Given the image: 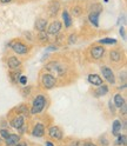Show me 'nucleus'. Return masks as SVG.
Instances as JSON below:
<instances>
[{"mask_svg":"<svg viewBox=\"0 0 127 146\" xmlns=\"http://www.w3.org/2000/svg\"><path fill=\"white\" fill-rule=\"evenodd\" d=\"M46 106V98L44 96H37L33 100L32 104V108H31V114H38L40 113L42 110Z\"/></svg>","mask_w":127,"mask_h":146,"instance_id":"1","label":"nucleus"},{"mask_svg":"<svg viewBox=\"0 0 127 146\" xmlns=\"http://www.w3.org/2000/svg\"><path fill=\"white\" fill-rule=\"evenodd\" d=\"M41 84L45 88L51 90L57 85V79L54 78V76L51 74V73H44L41 76Z\"/></svg>","mask_w":127,"mask_h":146,"instance_id":"2","label":"nucleus"},{"mask_svg":"<svg viewBox=\"0 0 127 146\" xmlns=\"http://www.w3.org/2000/svg\"><path fill=\"white\" fill-rule=\"evenodd\" d=\"M11 47L17 54H26L28 52V46L21 41H18V40L11 42Z\"/></svg>","mask_w":127,"mask_h":146,"instance_id":"3","label":"nucleus"},{"mask_svg":"<svg viewBox=\"0 0 127 146\" xmlns=\"http://www.w3.org/2000/svg\"><path fill=\"white\" fill-rule=\"evenodd\" d=\"M101 73H103L104 78L110 84H112V85L115 84V76H114V72L112 71V68H110L108 66H103L101 67Z\"/></svg>","mask_w":127,"mask_h":146,"instance_id":"4","label":"nucleus"},{"mask_svg":"<svg viewBox=\"0 0 127 146\" xmlns=\"http://www.w3.org/2000/svg\"><path fill=\"white\" fill-rule=\"evenodd\" d=\"M101 7L99 6L98 7V10H93L92 12L89 13V15H88V19H89V21L92 23L95 27H98L99 26V15H100V13H101Z\"/></svg>","mask_w":127,"mask_h":146,"instance_id":"5","label":"nucleus"},{"mask_svg":"<svg viewBox=\"0 0 127 146\" xmlns=\"http://www.w3.org/2000/svg\"><path fill=\"white\" fill-rule=\"evenodd\" d=\"M48 135L52 139L56 140H61L62 139V131L59 129L58 126H52L48 129Z\"/></svg>","mask_w":127,"mask_h":146,"instance_id":"6","label":"nucleus"},{"mask_svg":"<svg viewBox=\"0 0 127 146\" xmlns=\"http://www.w3.org/2000/svg\"><path fill=\"white\" fill-rule=\"evenodd\" d=\"M105 54V48L100 45H97V46H93L91 48V56H92L94 59H101Z\"/></svg>","mask_w":127,"mask_h":146,"instance_id":"7","label":"nucleus"},{"mask_svg":"<svg viewBox=\"0 0 127 146\" xmlns=\"http://www.w3.org/2000/svg\"><path fill=\"white\" fill-rule=\"evenodd\" d=\"M61 29H62V25H61V23L60 21H58V20H56V21H53L50 26H48V30H47V33L48 34H58L60 31H61Z\"/></svg>","mask_w":127,"mask_h":146,"instance_id":"8","label":"nucleus"},{"mask_svg":"<svg viewBox=\"0 0 127 146\" xmlns=\"http://www.w3.org/2000/svg\"><path fill=\"white\" fill-rule=\"evenodd\" d=\"M22 125H25V119H24V115H21V114L15 115L11 120V126L14 127V129H17V130H19Z\"/></svg>","mask_w":127,"mask_h":146,"instance_id":"9","label":"nucleus"},{"mask_svg":"<svg viewBox=\"0 0 127 146\" xmlns=\"http://www.w3.org/2000/svg\"><path fill=\"white\" fill-rule=\"evenodd\" d=\"M44 134H45V126L41 123H38L32 131V135L37 137V138H41V137H44Z\"/></svg>","mask_w":127,"mask_h":146,"instance_id":"10","label":"nucleus"},{"mask_svg":"<svg viewBox=\"0 0 127 146\" xmlns=\"http://www.w3.org/2000/svg\"><path fill=\"white\" fill-rule=\"evenodd\" d=\"M7 66L11 70H18L21 66V61L18 59L17 57H10L7 60Z\"/></svg>","mask_w":127,"mask_h":146,"instance_id":"11","label":"nucleus"},{"mask_svg":"<svg viewBox=\"0 0 127 146\" xmlns=\"http://www.w3.org/2000/svg\"><path fill=\"white\" fill-rule=\"evenodd\" d=\"M88 81H89V84H92L94 86H100L103 85V78L100 76H98V74H89L88 76Z\"/></svg>","mask_w":127,"mask_h":146,"instance_id":"12","label":"nucleus"},{"mask_svg":"<svg viewBox=\"0 0 127 146\" xmlns=\"http://www.w3.org/2000/svg\"><path fill=\"white\" fill-rule=\"evenodd\" d=\"M19 141H20V135H18V134H11V133L5 139V143H6L7 146H13V145L18 144Z\"/></svg>","mask_w":127,"mask_h":146,"instance_id":"13","label":"nucleus"},{"mask_svg":"<svg viewBox=\"0 0 127 146\" xmlns=\"http://www.w3.org/2000/svg\"><path fill=\"white\" fill-rule=\"evenodd\" d=\"M46 27H47V20L46 19H42V18L37 19V21H35V29H37L39 32L46 31Z\"/></svg>","mask_w":127,"mask_h":146,"instance_id":"14","label":"nucleus"},{"mask_svg":"<svg viewBox=\"0 0 127 146\" xmlns=\"http://www.w3.org/2000/svg\"><path fill=\"white\" fill-rule=\"evenodd\" d=\"M126 103V100H125V98L120 94V93H116L115 96H114V99H113V104H114V106L115 107H118V108H120L124 104Z\"/></svg>","mask_w":127,"mask_h":146,"instance_id":"15","label":"nucleus"},{"mask_svg":"<svg viewBox=\"0 0 127 146\" xmlns=\"http://www.w3.org/2000/svg\"><path fill=\"white\" fill-rule=\"evenodd\" d=\"M120 131H121V123H120V120H114L113 125H112V133H113V135L118 137L120 134Z\"/></svg>","mask_w":127,"mask_h":146,"instance_id":"16","label":"nucleus"},{"mask_svg":"<svg viewBox=\"0 0 127 146\" xmlns=\"http://www.w3.org/2000/svg\"><path fill=\"white\" fill-rule=\"evenodd\" d=\"M110 58H111V60L112 61H114V62H119L120 60H121V53H120V51H116V50H112L111 52H110Z\"/></svg>","mask_w":127,"mask_h":146,"instance_id":"17","label":"nucleus"},{"mask_svg":"<svg viewBox=\"0 0 127 146\" xmlns=\"http://www.w3.org/2000/svg\"><path fill=\"white\" fill-rule=\"evenodd\" d=\"M95 96L97 97H103V96H105V94H107L108 93V87H107V85H100V86H98V88H97V91H95Z\"/></svg>","mask_w":127,"mask_h":146,"instance_id":"18","label":"nucleus"},{"mask_svg":"<svg viewBox=\"0 0 127 146\" xmlns=\"http://www.w3.org/2000/svg\"><path fill=\"white\" fill-rule=\"evenodd\" d=\"M62 19H64V24H65L66 29H69L72 26V19H71V15L67 11H64L62 12Z\"/></svg>","mask_w":127,"mask_h":146,"instance_id":"19","label":"nucleus"},{"mask_svg":"<svg viewBox=\"0 0 127 146\" xmlns=\"http://www.w3.org/2000/svg\"><path fill=\"white\" fill-rule=\"evenodd\" d=\"M59 6H60L59 3H56V1L52 3V4L50 5V15H51V17H54V15L58 13V11H59Z\"/></svg>","mask_w":127,"mask_h":146,"instance_id":"20","label":"nucleus"},{"mask_svg":"<svg viewBox=\"0 0 127 146\" xmlns=\"http://www.w3.org/2000/svg\"><path fill=\"white\" fill-rule=\"evenodd\" d=\"M126 141H127V138H126V135L125 134H119L118 135V138H116V140H115V145H118V146H125L126 145Z\"/></svg>","mask_w":127,"mask_h":146,"instance_id":"21","label":"nucleus"},{"mask_svg":"<svg viewBox=\"0 0 127 146\" xmlns=\"http://www.w3.org/2000/svg\"><path fill=\"white\" fill-rule=\"evenodd\" d=\"M10 78H11V80H12V83H13V84H18V83H19L20 73L18 72V71H13V72H11Z\"/></svg>","mask_w":127,"mask_h":146,"instance_id":"22","label":"nucleus"},{"mask_svg":"<svg viewBox=\"0 0 127 146\" xmlns=\"http://www.w3.org/2000/svg\"><path fill=\"white\" fill-rule=\"evenodd\" d=\"M17 111H18V113H20L21 115H28L30 113H28V107H27L25 104H21L19 107L17 108Z\"/></svg>","mask_w":127,"mask_h":146,"instance_id":"23","label":"nucleus"},{"mask_svg":"<svg viewBox=\"0 0 127 146\" xmlns=\"http://www.w3.org/2000/svg\"><path fill=\"white\" fill-rule=\"evenodd\" d=\"M99 42L103 44V45H115L116 44V40L115 39H112V38H104L101 40H99Z\"/></svg>","mask_w":127,"mask_h":146,"instance_id":"24","label":"nucleus"},{"mask_svg":"<svg viewBox=\"0 0 127 146\" xmlns=\"http://www.w3.org/2000/svg\"><path fill=\"white\" fill-rule=\"evenodd\" d=\"M38 38H39V40H40L41 42L47 41V40H48V33H46V31H41V32H39Z\"/></svg>","mask_w":127,"mask_h":146,"instance_id":"25","label":"nucleus"},{"mask_svg":"<svg viewBox=\"0 0 127 146\" xmlns=\"http://www.w3.org/2000/svg\"><path fill=\"white\" fill-rule=\"evenodd\" d=\"M73 14H74V17H78V15H80L81 14V8L80 7H78V6H75V7H73Z\"/></svg>","mask_w":127,"mask_h":146,"instance_id":"26","label":"nucleus"},{"mask_svg":"<svg viewBox=\"0 0 127 146\" xmlns=\"http://www.w3.org/2000/svg\"><path fill=\"white\" fill-rule=\"evenodd\" d=\"M0 134H1V137L4 139H6L7 137L10 135V132H8L7 130H5V129H1V130H0Z\"/></svg>","mask_w":127,"mask_h":146,"instance_id":"27","label":"nucleus"},{"mask_svg":"<svg viewBox=\"0 0 127 146\" xmlns=\"http://www.w3.org/2000/svg\"><path fill=\"white\" fill-rule=\"evenodd\" d=\"M19 83L21 84V85H26L27 84V77L26 76H20V78H19Z\"/></svg>","mask_w":127,"mask_h":146,"instance_id":"28","label":"nucleus"},{"mask_svg":"<svg viewBox=\"0 0 127 146\" xmlns=\"http://www.w3.org/2000/svg\"><path fill=\"white\" fill-rule=\"evenodd\" d=\"M108 104H110V111L112 112V114H114V113H115V106H114V104L112 103V100H110V103H108Z\"/></svg>","mask_w":127,"mask_h":146,"instance_id":"29","label":"nucleus"},{"mask_svg":"<svg viewBox=\"0 0 127 146\" xmlns=\"http://www.w3.org/2000/svg\"><path fill=\"white\" fill-rule=\"evenodd\" d=\"M120 108H121V111H122V114L126 115V112H127V105H126V103H125Z\"/></svg>","mask_w":127,"mask_h":146,"instance_id":"30","label":"nucleus"},{"mask_svg":"<svg viewBox=\"0 0 127 146\" xmlns=\"http://www.w3.org/2000/svg\"><path fill=\"white\" fill-rule=\"evenodd\" d=\"M69 44H73V42H75V40H77V36L74 35V34H72L71 36H69Z\"/></svg>","mask_w":127,"mask_h":146,"instance_id":"31","label":"nucleus"},{"mask_svg":"<svg viewBox=\"0 0 127 146\" xmlns=\"http://www.w3.org/2000/svg\"><path fill=\"white\" fill-rule=\"evenodd\" d=\"M120 34L122 35V38L126 39V33H125V27H120Z\"/></svg>","mask_w":127,"mask_h":146,"instance_id":"32","label":"nucleus"},{"mask_svg":"<svg viewBox=\"0 0 127 146\" xmlns=\"http://www.w3.org/2000/svg\"><path fill=\"white\" fill-rule=\"evenodd\" d=\"M13 146H28L26 143H24V141H19L18 144H15V145H13Z\"/></svg>","mask_w":127,"mask_h":146,"instance_id":"33","label":"nucleus"},{"mask_svg":"<svg viewBox=\"0 0 127 146\" xmlns=\"http://www.w3.org/2000/svg\"><path fill=\"white\" fill-rule=\"evenodd\" d=\"M81 146H97V145H95V144H93V143H89V141H87V143L83 144Z\"/></svg>","mask_w":127,"mask_h":146,"instance_id":"34","label":"nucleus"},{"mask_svg":"<svg viewBox=\"0 0 127 146\" xmlns=\"http://www.w3.org/2000/svg\"><path fill=\"white\" fill-rule=\"evenodd\" d=\"M0 1H1V3H4V4H7V3H11L12 0H0Z\"/></svg>","mask_w":127,"mask_h":146,"instance_id":"35","label":"nucleus"},{"mask_svg":"<svg viewBox=\"0 0 127 146\" xmlns=\"http://www.w3.org/2000/svg\"><path fill=\"white\" fill-rule=\"evenodd\" d=\"M46 146H54V145L51 141H46Z\"/></svg>","mask_w":127,"mask_h":146,"instance_id":"36","label":"nucleus"}]
</instances>
